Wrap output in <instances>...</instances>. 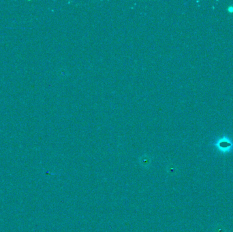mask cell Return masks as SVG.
I'll return each instance as SVG.
<instances>
[{
	"label": "cell",
	"mask_w": 233,
	"mask_h": 232,
	"mask_svg": "<svg viewBox=\"0 0 233 232\" xmlns=\"http://www.w3.org/2000/svg\"><path fill=\"white\" fill-rule=\"evenodd\" d=\"M214 146L218 151L224 154L230 152L233 149V142L226 136H223L218 139L214 144Z\"/></svg>",
	"instance_id": "6da1fadb"
},
{
	"label": "cell",
	"mask_w": 233,
	"mask_h": 232,
	"mask_svg": "<svg viewBox=\"0 0 233 232\" xmlns=\"http://www.w3.org/2000/svg\"><path fill=\"white\" fill-rule=\"evenodd\" d=\"M228 10L229 12H233V6H230L228 8Z\"/></svg>",
	"instance_id": "7a4b0ae2"
}]
</instances>
